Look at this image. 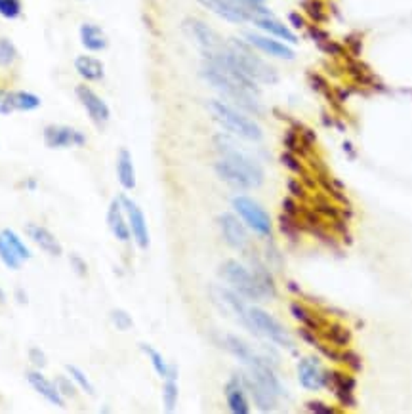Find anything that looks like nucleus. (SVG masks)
<instances>
[{
	"label": "nucleus",
	"instance_id": "a211bd4d",
	"mask_svg": "<svg viewBox=\"0 0 412 414\" xmlns=\"http://www.w3.org/2000/svg\"><path fill=\"white\" fill-rule=\"evenodd\" d=\"M203 8L210 10L221 19H225L229 24H244L252 21V17L237 6L233 0H197Z\"/></svg>",
	"mask_w": 412,
	"mask_h": 414
},
{
	"label": "nucleus",
	"instance_id": "4468645a",
	"mask_svg": "<svg viewBox=\"0 0 412 414\" xmlns=\"http://www.w3.org/2000/svg\"><path fill=\"white\" fill-rule=\"evenodd\" d=\"M25 380H27V383H29L31 388L37 391L38 395L44 399V401H48L50 405L61 406V408L65 406V397L60 393L55 382L48 380V378H46L38 368H35V370H27V372H25Z\"/></svg>",
	"mask_w": 412,
	"mask_h": 414
},
{
	"label": "nucleus",
	"instance_id": "ea45409f",
	"mask_svg": "<svg viewBox=\"0 0 412 414\" xmlns=\"http://www.w3.org/2000/svg\"><path fill=\"white\" fill-rule=\"evenodd\" d=\"M111 322H113V327L117 330H130L132 327H134V319L130 317V313L126 311V309H113L111 311Z\"/></svg>",
	"mask_w": 412,
	"mask_h": 414
},
{
	"label": "nucleus",
	"instance_id": "c756f323",
	"mask_svg": "<svg viewBox=\"0 0 412 414\" xmlns=\"http://www.w3.org/2000/svg\"><path fill=\"white\" fill-rule=\"evenodd\" d=\"M290 313H292V317H294L302 327H307V329H311L313 332H319L320 330L319 319H315L311 311H309V309H305L302 304L292 302V304H290Z\"/></svg>",
	"mask_w": 412,
	"mask_h": 414
},
{
	"label": "nucleus",
	"instance_id": "9b49d317",
	"mask_svg": "<svg viewBox=\"0 0 412 414\" xmlns=\"http://www.w3.org/2000/svg\"><path fill=\"white\" fill-rule=\"evenodd\" d=\"M185 31L189 33L193 40L197 42L200 50H203V54H214V52H220L221 48H225V42L218 37V33L214 31L210 25H206L205 21H200V19H187L185 24Z\"/></svg>",
	"mask_w": 412,
	"mask_h": 414
},
{
	"label": "nucleus",
	"instance_id": "393cba45",
	"mask_svg": "<svg viewBox=\"0 0 412 414\" xmlns=\"http://www.w3.org/2000/svg\"><path fill=\"white\" fill-rule=\"evenodd\" d=\"M80 44L88 52H103L107 48V37L103 29L96 24H83L78 29Z\"/></svg>",
	"mask_w": 412,
	"mask_h": 414
},
{
	"label": "nucleus",
	"instance_id": "09e8293b",
	"mask_svg": "<svg viewBox=\"0 0 412 414\" xmlns=\"http://www.w3.org/2000/svg\"><path fill=\"white\" fill-rule=\"evenodd\" d=\"M305 411H309L313 414H334L336 411L323 401H307L305 403Z\"/></svg>",
	"mask_w": 412,
	"mask_h": 414
},
{
	"label": "nucleus",
	"instance_id": "bb28decb",
	"mask_svg": "<svg viewBox=\"0 0 412 414\" xmlns=\"http://www.w3.org/2000/svg\"><path fill=\"white\" fill-rule=\"evenodd\" d=\"M225 345H228L231 355L241 361L244 367H248L250 363H254V361L259 357L258 353L254 352L250 345L244 342L243 338L235 336V334H228V336H225Z\"/></svg>",
	"mask_w": 412,
	"mask_h": 414
},
{
	"label": "nucleus",
	"instance_id": "f3484780",
	"mask_svg": "<svg viewBox=\"0 0 412 414\" xmlns=\"http://www.w3.org/2000/svg\"><path fill=\"white\" fill-rule=\"evenodd\" d=\"M225 401H228L229 411L233 414H248L250 413V401H248V391L244 388L241 374L229 378L225 383Z\"/></svg>",
	"mask_w": 412,
	"mask_h": 414
},
{
	"label": "nucleus",
	"instance_id": "8fccbe9b",
	"mask_svg": "<svg viewBox=\"0 0 412 414\" xmlns=\"http://www.w3.org/2000/svg\"><path fill=\"white\" fill-rule=\"evenodd\" d=\"M282 212L298 218V216L302 214V208H300V205H298L294 197H286V199H282Z\"/></svg>",
	"mask_w": 412,
	"mask_h": 414
},
{
	"label": "nucleus",
	"instance_id": "603ef678",
	"mask_svg": "<svg viewBox=\"0 0 412 414\" xmlns=\"http://www.w3.org/2000/svg\"><path fill=\"white\" fill-rule=\"evenodd\" d=\"M319 8H320L319 2H309V14H311L313 19H320Z\"/></svg>",
	"mask_w": 412,
	"mask_h": 414
},
{
	"label": "nucleus",
	"instance_id": "e433bc0d",
	"mask_svg": "<svg viewBox=\"0 0 412 414\" xmlns=\"http://www.w3.org/2000/svg\"><path fill=\"white\" fill-rule=\"evenodd\" d=\"M315 212L320 218H328V220H338L340 218V208L334 207L330 200H327L323 195H317L315 199Z\"/></svg>",
	"mask_w": 412,
	"mask_h": 414
},
{
	"label": "nucleus",
	"instance_id": "58836bf2",
	"mask_svg": "<svg viewBox=\"0 0 412 414\" xmlns=\"http://www.w3.org/2000/svg\"><path fill=\"white\" fill-rule=\"evenodd\" d=\"M23 12L22 0H0V17L4 19H17Z\"/></svg>",
	"mask_w": 412,
	"mask_h": 414
},
{
	"label": "nucleus",
	"instance_id": "423d86ee",
	"mask_svg": "<svg viewBox=\"0 0 412 414\" xmlns=\"http://www.w3.org/2000/svg\"><path fill=\"white\" fill-rule=\"evenodd\" d=\"M216 146H218V151H220L223 159L233 162L235 166H239L246 176L250 178L254 187H259V185L264 184V170H261V166H259L258 161H256L254 157L244 153L243 149H239V147H237L231 139L225 138V136H218V138H216Z\"/></svg>",
	"mask_w": 412,
	"mask_h": 414
},
{
	"label": "nucleus",
	"instance_id": "f257e3e1",
	"mask_svg": "<svg viewBox=\"0 0 412 414\" xmlns=\"http://www.w3.org/2000/svg\"><path fill=\"white\" fill-rule=\"evenodd\" d=\"M225 55L231 60V63L235 65L237 69L243 71L246 77L252 78L258 85H275L279 80L277 71L269 63L264 62L246 40H229L225 44Z\"/></svg>",
	"mask_w": 412,
	"mask_h": 414
},
{
	"label": "nucleus",
	"instance_id": "864d4df0",
	"mask_svg": "<svg viewBox=\"0 0 412 414\" xmlns=\"http://www.w3.org/2000/svg\"><path fill=\"white\" fill-rule=\"evenodd\" d=\"M15 300L19 304H27V292L23 291V288H15Z\"/></svg>",
	"mask_w": 412,
	"mask_h": 414
},
{
	"label": "nucleus",
	"instance_id": "1a4fd4ad",
	"mask_svg": "<svg viewBox=\"0 0 412 414\" xmlns=\"http://www.w3.org/2000/svg\"><path fill=\"white\" fill-rule=\"evenodd\" d=\"M76 100L80 101V105L86 111V115L90 117V121L96 126H105L111 119V109L105 103V100H101L98 94L92 90L88 85H78L75 88Z\"/></svg>",
	"mask_w": 412,
	"mask_h": 414
},
{
	"label": "nucleus",
	"instance_id": "f03ea898",
	"mask_svg": "<svg viewBox=\"0 0 412 414\" xmlns=\"http://www.w3.org/2000/svg\"><path fill=\"white\" fill-rule=\"evenodd\" d=\"M206 107L210 111L214 121L237 138H243L246 141H261V138H264V132L259 128V124L254 119H250L248 113H244L228 101L210 100L206 103Z\"/></svg>",
	"mask_w": 412,
	"mask_h": 414
},
{
	"label": "nucleus",
	"instance_id": "f8f14e48",
	"mask_svg": "<svg viewBox=\"0 0 412 414\" xmlns=\"http://www.w3.org/2000/svg\"><path fill=\"white\" fill-rule=\"evenodd\" d=\"M298 382L307 391H320L327 386V370H323L319 359L315 357H302L298 361Z\"/></svg>",
	"mask_w": 412,
	"mask_h": 414
},
{
	"label": "nucleus",
	"instance_id": "4c0bfd02",
	"mask_svg": "<svg viewBox=\"0 0 412 414\" xmlns=\"http://www.w3.org/2000/svg\"><path fill=\"white\" fill-rule=\"evenodd\" d=\"M279 227H281L284 237L294 239V241H298V237H300V223H298V218H294V216L282 212L281 218H279Z\"/></svg>",
	"mask_w": 412,
	"mask_h": 414
},
{
	"label": "nucleus",
	"instance_id": "4d7b16f0",
	"mask_svg": "<svg viewBox=\"0 0 412 414\" xmlns=\"http://www.w3.org/2000/svg\"><path fill=\"white\" fill-rule=\"evenodd\" d=\"M6 304V292L0 288V306H4Z\"/></svg>",
	"mask_w": 412,
	"mask_h": 414
},
{
	"label": "nucleus",
	"instance_id": "6e6552de",
	"mask_svg": "<svg viewBox=\"0 0 412 414\" xmlns=\"http://www.w3.org/2000/svg\"><path fill=\"white\" fill-rule=\"evenodd\" d=\"M119 199L122 202V208L126 212V220H128V227L130 233H132V239L141 250L149 248V243H151V237H149V227H147V220H145V214L141 208L137 207V202L126 197V195H119Z\"/></svg>",
	"mask_w": 412,
	"mask_h": 414
},
{
	"label": "nucleus",
	"instance_id": "a878e982",
	"mask_svg": "<svg viewBox=\"0 0 412 414\" xmlns=\"http://www.w3.org/2000/svg\"><path fill=\"white\" fill-rule=\"evenodd\" d=\"M178 399H180L178 367L170 365V372L164 378V386H162V406H164V413H174L175 406H178Z\"/></svg>",
	"mask_w": 412,
	"mask_h": 414
},
{
	"label": "nucleus",
	"instance_id": "de8ad7c7",
	"mask_svg": "<svg viewBox=\"0 0 412 414\" xmlns=\"http://www.w3.org/2000/svg\"><path fill=\"white\" fill-rule=\"evenodd\" d=\"M284 146H286V149L289 151H292V153H298V151H304L302 149V139L298 138V134L294 130H289L286 134H284Z\"/></svg>",
	"mask_w": 412,
	"mask_h": 414
},
{
	"label": "nucleus",
	"instance_id": "6e6d98bb",
	"mask_svg": "<svg viewBox=\"0 0 412 414\" xmlns=\"http://www.w3.org/2000/svg\"><path fill=\"white\" fill-rule=\"evenodd\" d=\"M25 187H27L29 191H35V189H37V180H35V178H29V180H25Z\"/></svg>",
	"mask_w": 412,
	"mask_h": 414
},
{
	"label": "nucleus",
	"instance_id": "0eeeda50",
	"mask_svg": "<svg viewBox=\"0 0 412 414\" xmlns=\"http://www.w3.org/2000/svg\"><path fill=\"white\" fill-rule=\"evenodd\" d=\"M42 139L48 149H69L86 146V134L67 124H48L42 130Z\"/></svg>",
	"mask_w": 412,
	"mask_h": 414
},
{
	"label": "nucleus",
	"instance_id": "13d9d810",
	"mask_svg": "<svg viewBox=\"0 0 412 414\" xmlns=\"http://www.w3.org/2000/svg\"><path fill=\"white\" fill-rule=\"evenodd\" d=\"M254 4H266V0H250Z\"/></svg>",
	"mask_w": 412,
	"mask_h": 414
},
{
	"label": "nucleus",
	"instance_id": "4be33fe9",
	"mask_svg": "<svg viewBox=\"0 0 412 414\" xmlns=\"http://www.w3.org/2000/svg\"><path fill=\"white\" fill-rule=\"evenodd\" d=\"M75 71L78 77L84 78L86 83H99L105 77V65L101 60L90 54H80L75 58Z\"/></svg>",
	"mask_w": 412,
	"mask_h": 414
},
{
	"label": "nucleus",
	"instance_id": "2eb2a0df",
	"mask_svg": "<svg viewBox=\"0 0 412 414\" xmlns=\"http://www.w3.org/2000/svg\"><path fill=\"white\" fill-rule=\"evenodd\" d=\"M25 233H27V237H29L42 252L48 254V256L60 258L61 254H63V246H61V243L58 241V237H55L48 227H44V225L35 222L25 223Z\"/></svg>",
	"mask_w": 412,
	"mask_h": 414
},
{
	"label": "nucleus",
	"instance_id": "5fc2aeb1",
	"mask_svg": "<svg viewBox=\"0 0 412 414\" xmlns=\"http://www.w3.org/2000/svg\"><path fill=\"white\" fill-rule=\"evenodd\" d=\"M289 19L292 21V25H294V27H304V19L298 16V14H290Z\"/></svg>",
	"mask_w": 412,
	"mask_h": 414
},
{
	"label": "nucleus",
	"instance_id": "a18cd8bd",
	"mask_svg": "<svg viewBox=\"0 0 412 414\" xmlns=\"http://www.w3.org/2000/svg\"><path fill=\"white\" fill-rule=\"evenodd\" d=\"M14 103H12V92H8L4 88H0V115L6 117L14 113Z\"/></svg>",
	"mask_w": 412,
	"mask_h": 414
},
{
	"label": "nucleus",
	"instance_id": "dca6fc26",
	"mask_svg": "<svg viewBox=\"0 0 412 414\" xmlns=\"http://www.w3.org/2000/svg\"><path fill=\"white\" fill-rule=\"evenodd\" d=\"M214 170H216V176L220 178L223 184H228L229 187H233V189H239V191L254 189V184H252L250 178L246 176L239 166H235L233 162H229L228 159H223V157L214 164Z\"/></svg>",
	"mask_w": 412,
	"mask_h": 414
},
{
	"label": "nucleus",
	"instance_id": "20e7f679",
	"mask_svg": "<svg viewBox=\"0 0 412 414\" xmlns=\"http://www.w3.org/2000/svg\"><path fill=\"white\" fill-rule=\"evenodd\" d=\"M248 330L256 336H261L269 340V342H273L275 345L294 350L289 330L284 329L273 315H269L264 309H259V307H248Z\"/></svg>",
	"mask_w": 412,
	"mask_h": 414
},
{
	"label": "nucleus",
	"instance_id": "72a5a7b5",
	"mask_svg": "<svg viewBox=\"0 0 412 414\" xmlns=\"http://www.w3.org/2000/svg\"><path fill=\"white\" fill-rule=\"evenodd\" d=\"M0 261L6 266L8 269H14V271L15 269L22 268V264H23L22 258L12 250V246L8 245L2 235H0Z\"/></svg>",
	"mask_w": 412,
	"mask_h": 414
},
{
	"label": "nucleus",
	"instance_id": "cd10ccee",
	"mask_svg": "<svg viewBox=\"0 0 412 414\" xmlns=\"http://www.w3.org/2000/svg\"><path fill=\"white\" fill-rule=\"evenodd\" d=\"M252 268H254L252 269V273H254V277H256V283H258L259 291H261V294H264V298L266 300L273 298L277 288H275L273 275L269 273V269L258 260L252 261Z\"/></svg>",
	"mask_w": 412,
	"mask_h": 414
},
{
	"label": "nucleus",
	"instance_id": "412c9836",
	"mask_svg": "<svg viewBox=\"0 0 412 414\" xmlns=\"http://www.w3.org/2000/svg\"><path fill=\"white\" fill-rule=\"evenodd\" d=\"M327 386L334 390V395L343 406L351 408V406L357 405V401L353 397V390L357 386V380L353 376H343V372H328Z\"/></svg>",
	"mask_w": 412,
	"mask_h": 414
},
{
	"label": "nucleus",
	"instance_id": "3c124183",
	"mask_svg": "<svg viewBox=\"0 0 412 414\" xmlns=\"http://www.w3.org/2000/svg\"><path fill=\"white\" fill-rule=\"evenodd\" d=\"M286 187H289L290 195L294 197V199H305V187L298 180H292L290 178L289 182H286Z\"/></svg>",
	"mask_w": 412,
	"mask_h": 414
},
{
	"label": "nucleus",
	"instance_id": "7c9ffc66",
	"mask_svg": "<svg viewBox=\"0 0 412 414\" xmlns=\"http://www.w3.org/2000/svg\"><path fill=\"white\" fill-rule=\"evenodd\" d=\"M0 235L4 237V241H6L8 245L12 246V250H14L19 258H22L23 261L25 260H31L33 258V252L29 250V246L25 245V241H23L17 233H15L14 230H10V227H6V230L0 231Z\"/></svg>",
	"mask_w": 412,
	"mask_h": 414
},
{
	"label": "nucleus",
	"instance_id": "79ce46f5",
	"mask_svg": "<svg viewBox=\"0 0 412 414\" xmlns=\"http://www.w3.org/2000/svg\"><path fill=\"white\" fill-rule=\"evenodd\" d=\"M281 162L282 166H286V169L290 170V172H294V174H304V164H302V161L298 159L296 153H292V151H286V153L281 155Z\"/></svg>",
	"mask_w": 412,
	"mask_h": 414
},
{
	"label": "nucleus",
	"instance_id": "f704fd0d",
	"mask_svg": "<svg viewBox=\"0 0 412 414\" xmlns=\"http://www.w3.org/2000/svg\"><path fill=\"white\" fill-rule=\"evenodd\" d=\"M65 370H67V374L75 380V383L80 388V390L84 391V393H88V395H94L96 393V390H94V383L88 380V376L84 374L83 368L75 367V365H67L65 367Z\"/></svg>",
	"mask_w": 412,
	"mask_h": 414
},
{
	"label": "nucleus",
	"instance_id": "49530a36",
	"mask_svg": "<svg viewBox=\"0 0 412 414\" xmlns=\"http://www.w3.org/2000/svg\"><path fill=\"white\" fill-rule=\"evenodd\" d=\"M69 261H71V266H73V271H75L78 277H86L88 275V264L84 260L83 256H78V254H71L69 256Z\"/></svg>",
	"mask_w": 412,
	"mask_h": 414
},
{
	"label": "nucleus",
	"instance_id": "ddd939ff",
	"mask_svg": "<svg viewBox=\"0 0 412 414\" xmlns=\"http://www.w3.org/2000/svg\"><path fill=\"white\" fill-rule=\"evenodd\" d=\"M244 40L250 44L254 50H259L264 54L277 58V60H294V50L284 44L275 37H266L259 33H244Z\"/></svg>",
	"mask_w": 412,
	"mask_h": 414
},
{
	"label": "nucleus",
	"instance_id": "c85d7f7f",
	"mask_svg": "<svg viewBox=\"0 0 412 414\" xmlns=\"http://www.w3.org/2000/svg\"><path fill=\"white\" fill-rule=\"evenodd\" d=\"M12 103H14L15 111L29 113V111H37L42 100L38 98L37 94L27 92V90H15V92H12Z\"/></svg>",
	"mask_w": 412,
	"mask_h": 414
},
{
	"label": "nucleus",
	"instance_id": "9d476101",
	"mask_svg": "<svg viewBox=\"0 0 412 414\" xmlns=\"http://www.w3.org/2000/svg\"><path fill=\"white\" fill-rule=\"evenodd\" d=\"M218 225H220L221 237L228 243L231 248L235 250H246L248 246V233H246V225L237 214L231 212H221L218 216Z\"/></svg>",
	"mask_w": 412,
	"mask_h": 414
},
{
	"label": "nucleus",
	"instance_id": "39448f33",
	"mask_svg": "<svg viewBox=\"0 0 412 414\" xmlns=\"http://www.w3.org/2000/svg\"><path fill=\"white\" fill-rule=\"evenodd\" d=\"M231 205H233L237 216L244 222V225L250 227L256 235H259V237L271 235V231H273L271 216L267 214V210L259 202L246 197V195H237L231 200Z\"/></svg>",
	"mask_w": 412,
	"mask_h": 414
},
{
	"label": "nucleus",
	"instance_id": "2f4dec72",
	"mask_svg": "<svg viewBox=\"0 0 412 414\" xmlns=\"http://www.w3.org/2000/svg\"><path fill=\"white\" fill-rule=\"evenodd\" d=\"M139 347H141V352L147 355V359H149V363H151L153 368H155V372L164 380L168 376V372H170V365H168L166 359L162 357V353H160L159 350H155V347L149 344H141Z\"/></svg>",
	"mask_w": 412,
	"mask_h": 414
},
{
	"label": "nucleus",
	"instance_id": "b1692460",
	"mask_svg": "<svg viewBox=\"0 0 412 414\" xmlns=\"http://www.w3.org/2000/svg\"><path fill=\"white\" fill-rule=\"evenodd\" d=\"M252 21H254V25H256L258 29L269 33L275 39L284 40V42H292V44H296L298 42L296 35L290 31L286 25L281 24L279 19H275L271 14H269V16H256Z\"/></svg>",
	"mask_w": 412,
	"mask_h": 414
},
{
	"label": "nucleus",
	"instance_id": "7ed1b4c3",
	"mask_svg": "<svg viewBox=\"0 0 412 414\" xmlns=\"http://www.w3.org/2000/svg\"><path fill=\"white\" fill-rule=\"evenodd\" d=\"M220 275L225 283L231 286V291H235L241 298L250 300V302H258V300H266L264 294L259 291L256 277L250 269L243 266L241 261L228 260L221 264Z\"/></svg>",
	"mask_w": 412,
	"mask_h": 414
},
{
	"label": "nucleus",
	"instance_id": "473e14b6",
	"mask_svg": "<svg viewBox=\"0 0 412 414\" xmlns=\"http://www.w3.org/2000/svg\"><path fill=\"white\" fill-rule=\"evenodd\" d=\"M325 338L334 347H347L351 342V332L342 325H330L325 332Z\"/></svg>",
	"mask_w": 412,
	"mask_h": 414
},
{
	"label": "nucleus",
	"instance_id": "aec40b11",
	"mask_svg": "<svg viewBox=\"0 0 412 414\" xmlns=\"http://www.w3.org/2000/svg\"><path fill=\"white\" fill-rule=\"evenodd\" d=\"M241 378H243L244 388H246L248 395L252 397V401H254V405H256L258 411H261V413H271V411H275L277 399L279 397L275 395L273 391L267 390L266 386H261V383H259L258 380H254L250 374H241Z\"/></svg>",
	"mask_w": 412,
	"mask_h": 414
},
{
	"label": "nucleus",
	"instance_id": "c9c22d12",
	"mask_svg": "<svg viewBox=\"0 0 412 414\" xmlns=\"http://www.w3.org/2000/svg\"><path fill=\"white\" fill-rule=\"evenodd\" d=\"M17 60V48L10 39L0 37V67H10Z\"/></svg>",
	"mask_w": 412,
	"mask_h": 414
},
{
	"label": "nucleus",
	"instance_id": "37998d69",
	"mask_svg": "<svg viewBox=\"0 0 412 414\" xmlns=\"http://www.w3.org/2000/svg\"><path fill=\"white\" fill-rule=\"evenodd\" d=\"M27 357H29V363L33 365L35 368H44L46 365H48V359H46V353L40 350V347H37V345H33V347H29V352H27Z\"/></svg>",
	"mask_w": 412,
	"mask_h": 414
},
{
	"label": "nucleus",
	"instance_id": "5701e85b",
	"mask_svg": "<svg viewBox=\"0 0 412 414\" xmlns=\"http://www.w3.org/2000/svg\"><path fill=\"white\" fill-rule=\"evenodd\" d=\"M117 180L122 185V189H126V191L136 189V169H134L132 155L126 147L119 149V155H117Z\"/></svg>",
	"mask_w": 412,
	"mask_h": 414
},
{
	"label": "nucleus",
	"instance_id": "a19ab883",
	"mask_svg": "<svg viewBox=\"0 0 412 414\" xmlns=\"http://www.w3.org/2000/svg\"><path fill=\"white\" fill-rule=\"evenodd\" d=\"M53 382H55L58 390H60V393L65 399L75 397L76 395V383H75V380L71 378V376H58Z\"/></svg>",
	"mask_w": 412,
	"mask_h": 414
},
{
	"label": "nucleus",
	"instance_id": "c03bdc74",
	"mask_svg": "<svg viewBox=\"0 0 412 414\" xmlns=\"http://www.w3.org/2000/svg\"><path fill=\"white\" fill-rule=\"evenodd\" d=\"M340 361H342V363H345L347 367L353 368L355 372H359V370L363 368V361H361V357H359V353L351 352V350L340 353Z\"/></svg>",
	"mask_w": 412,
	"mask_h": 414
},
{
	"label": "nucleus",
	"instance_id": "6ab92c4d",
	"mask_svg": "<svg viewBox=\"0 0 412 414\" xmlns=\"http://www.w3.org/2000/svg\"><path fill=\"white\" fill-rule=\"evenodd\" d=\"M107 227L113 233V237L117 241H121V243H128L130 239H132L128 220H126V212H124L119 197L111 200V205L107 208Z\"/></svg>",
	"mask_w": 412,
	"mask_h": 414
}]
</instances>
